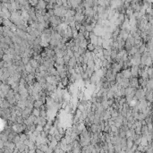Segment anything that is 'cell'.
I'll return each mask as SVG.
<instances>
[{"instance_id":"7a4b0ae2","label":"cell","mask_w":153,"mask_h":153,"mask_svg":"<svg viewBox=\"0 0 153 153\" xmlns=\"http://www.w3.org/2000/svg\"><path fill=\"white\" fill-rule=\"evenodd\" d=\"M43 105V102L41 101L40 99H36L33 101V107L36 108H40Z\"/></svg>"},{"instance_id":"277c9868","label":"cell","mask_w":153,"mask_h":153,"mask_svg":"<svg viewBox=\"0 0 153 153\" xmlns=\"http://www.w3.org/2000/svg\"><path fill=\"white\" fill-rule=\"evenodd\" d=\"M12 141H13V142H14V144H17L18 142H20V141H21V138H20V135H17V134L14 135V137L13 138Z\"/></svg>"},{"instance_id":"9c48e42d","label":"cell","mask_w":153,"mask_h":153,"mask_svg":"<svg viewBox=\"0 0 153 153\" xmlns=\"http://www.w3.org/2000/svg\"><path fill=\"white\" fill-rule=\"evenodd\" d=\"M35 130L39 131V132H42L43 131V126L41 125H36V129Z\"/></svg>"},{"instance_id":"5b68a950","label":"cell","mask_w":153,"mask_h":153,"mask_svg":"<svg viewBox=\"0 0 153 153\" xmlns=\"http://www.w3.org/2000/svg\"><path fill=\"white\" fill-rule=\"evenodd\" d=\"M87 49L90 51V52H93L95 49V46L92 44V43H88L87 44Z\"/></svg>"},{"instance_id":"3957f363","label":"cell","mask_w":153,"mask_h":153,"mask_svg":"<svg viewBox=\"0 0 153 153\" xmlns=\"http://www.w3.org/2000/svg\"><path fill=\"white\" fill-rule=\"evenodd\" d=\"M32 115H33L34 117H40V108H34V109L32 110Z\"/></svg>"},{"instance_id":"ba28073f","label":"cell","mask_w":153,"mask_h":153,"mask_svg":"<svg viewBox=\"0 0 153 153\" xmlns=\"http://www.w3.org/2000/svg\"><path fill=\"white\" fill-rule=\"evenodd\" d=\"M61 81H62V84H63V86H66V85H67V83H68L67 77H64V78H63Z\"/></svg>"},{"instance_id":"6da1fadb","label":"cell","mask_w":153,"mask_h":153,"mask_svg":"<svg viewBox=\"0 0 153 153\" xmlns=\"http://www.w3.org/2000/svg\"><path fill=\"white\" fill-rule=\"evenodd\" d=\"M122 75H123L124 78H127V79H130L131 77H133L132 76V73H131L130 69H125V70L123 72Z\"/></svg>"},{"instance_id":"52a82bcc","label":"cell","mask_w":153,"mask_h":153,"mask_svg":"<svg viewBox=\"0 0 153 153\" xmlns=\"http://www.w3.org/2000/svg\"><path fill=\"white\" fill-rule=\"evenodd\" d=\"M25 71H27L28 72H31L32 71V66L30 64V63L25 64Z\"/></svg>"},{"instance_id":"8992f818","label":"cell","mask_w":153,"mask_h":153,"mask_svg":"<svg viewBox=\"0 0 153 153\" xmlns=\"http://www.w3.org/2000/svg\"><path fill=\"white\" fill-rule=\"evenodd\" d=\"M56 62L57 64H64V58L63 57H56Z\"/></svg>"}]
</instances>
